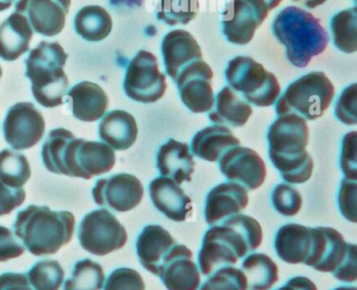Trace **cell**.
I'll list each match as a JSON object with an SVG mask.
<instances>
[{
  "mask_svg": "<svg viewBox=\"0 0 357 290\" xmlns=\"http://www.w3.org/2000/svg\"><path fill=\"white\" fill-rule=\"evenodd\" d=\"M139 135L137 121L124 110H112L102 118L99 137L112 149L125 151L132 147Z\"/></svg>",
  "mask_w": 357,
  "mask_h": 290,
  "instance_id": "cell-27",
  "label": "cell"
},
{
  "mask_svg": "<svg viewBox=\"0 0 357 290\" xmlns=\"http://www.w3.org/2000/svg\"><path fill=\"white\" fill-rule=\"evenodd\" d=\"M252 114L250 104L239 93L227 86L217 93L208 118L214 124L238 128L248 123Z\"/></svg>",
  "mask_w": 357,
  "mask_h": 290,
  "instance_id": "cell-28",
  "label": "cell"
},
{
  "mask_svg": "<svg viewBox=\"0 0 357 290\" xmlns=\"http://www.w3.org/2000/svg\"><path fill=\"white\" fill-rule=\"evenodd\" d=\"M273 31L279 43L285 45L288 61L296 68H306L329 43L319 20L298 7L282 10L273 22Z\"/></svg>",
  "mask_w": 357,
  "mask_h": 290,
  "instance_id": "cell-4",
  "label": "cell"
},
{
  "mask_svg": "<svg viewBox=\"0 0 357 290\" xmlns=\"http://www.w3.org/2000/svg\"><path fill=\"white\" fill-rule=\"evenodd\" d=\"M145 288L142 275L127 267L112 271L104 286V290H145Z\"/></svg>",
  "mask_w": 357,
  "mask_h": 290,
  "instance_id": "cell-39",
  "label": "cell"
},
{
  "mask_svg": "<svg viewBox=\"0 0 357 290\" xmlns=\"http://www.w3.org/2000/svg\"><path fill=\"white\" fill-rule=\"evenodd\" d=\"M70 5L72 0H18L15 12L28 18L37 34L54 37L63 31Z\"/></svg>",
  "mask_w": 357,
  "mask_h": 290,
  "instance_id": "cell-17",
  "label": "cell"
},
{
  "mask_svg": "<svg viewBox=\"0 0 357 290\" xmlns=\"http://www.w3.org/2000/svg\"><path fill=\"white\" fill-rule=\"evenodd\" d=\"M268 12L265 0H231L221 20L225 38L234 45H248Z\"/></svg>",
  "mask_w": 357,
  "mask_h": 290,
  "instance_id": "cell-12",
  "label": "cell"
},
{
  "mask_svg": "<svg viewBox=\"0 0 357 290\" xmlns=\"http://www.w3.org/2000/svg\"><path fill=\"white\" fill-rule=\"evenodd\" d=\"M225 79L234 91L258 107L273 105L281 93L277 77L250 57L238 56L231 59L225 70Z\"/></svg>",
  "mask_w": 357,
  "mask_h": 290,
  "instance_id": "cell-9",
  "label": "cell"
},
{
  "mask_svg": "<svg viewBox=\"0 0 357 290\" xmlns=\"http://www.w3.org/2000/svg\"><path fill=\"white\" fill-rule=\"evenodd\" d=\"M26 248L15 239L13 231L0 225V262L18 258Z\"/></svg>",
  "mask_w": 357,
  "mask_h": 290,
  "instance_id": "cell-44",
  "label": "cell"
},
{
  "mask_svg": "<svg viewBox=\"0 0 357 290\" xmlns=\"http://www.w3.org/2000/svg\"><path fill=\"white\" fill-rule=\"evenodd\" d=\"M192 256L193 254L187 246L181 244L173 246L162 261L158 275L167 289L198 290L200 275Z\"/></svg>",
  "mask_w": 357,
  "mask_h": 290,
  "instance_id": "cell-18",
  "label": "cell"
},
{
  "mask_svg": "<svg viewBox=\"0 0 357 290\" xmlns=\"http://www.w3.org/2000/svg\"><path fill=\"white\" fill-rule=\"evenodd\" d=\"M199 290H248V281L240 269L221 267L208 277Z\"/></svg>",
  "mask_w": 357,
  "mask_h": 290,
  "instance_id": "cell-37",
  "label": "cell"
},
{
  "mask_svg": "<svg viewBox=\"0 0 357 290\" xmlns=\"http://www.w3.org/2000/svg\"><path fill=\"white\" fill-rule=\"evenodd\" d=\"M34 31L28 18L14 12L0 24V58L16 61L30 49Z\"/></svg>",
  "mask_w": 357,
  "mask_h": 290,
  "instance_id": "cell-24",
  "label": "cell"
},
{
  "mask_svg": "<svg viewBox=\"0 0 357 290\" xmlns=\"http://www.w3.org/2000/svg\"><path fill=\"white\" fill-rule=\"evenodd\" d=\"M162 53L166 72L173 81L179 72L195 61L202 60V49L187 31L174 30L168 33L162 43Z\"/></svg>",
  "mask_w": 357,
  "mask_h": 290,
  "instance_id": "cell-20",
  "label": "cell"
},
{
  "mask_svg": "<svg viewBox=\"0 0 357 290\" xmlns=\"http://www.w3.org/2000/svg\"><path fill=\"white\" fill-rule=\"evenodd\" d=\"M356 181L344 178L338 193V206L344 218L356 222Z\"/></svg>",
  "mask_w": 357,
  "mask_h": 290,
  "instance_id": "cell-42",
  "label": "cell"
},
{
  "mask_svg": "<svg viewBox=\"0 0 357 290\" xmlns=\"http://www.w3.org/2000/svg\"><path fill=\"white\" fill-rule=\"evenodd\" d=\"M275 290H317V286L306 277H294L287 283Z\"/></svg>",
  "mask_w": 357,
  "mask_h": 290,
  "instance_id": "cell-46",
  "label": "cell"
},
{
  "mask_svg": "<svg viewBox=\"0 0 357 290\" xmlns=\"http://www.w3.org/2000/svg\"><path fill=\"white\" fill-rule=\"evenodd\" d=\"M3 77V70H1V66H0V79Z\"/></svg>",
  "mask_w": 357,
  "mask_h": 290,
  "instance_id": "cell-52",
  "label": "cell"
},
{
  "mask_svg": "<svg viewBox=\"0 0 357 290\" xmlns=\"http://www.w3.org/2000/svg\"><path fill=\"white\" fill-rule=\"evenodd\" d=\"M91 194L98 206L116 212H128L141 204L144 188L135 175L120 173L107 178L98 179Z\"/></svg>",
  "mask_w": 357,
  "mask_h": 290,
  "instance_id": "cell-14",
  "label": "cell"
},
{
  "mask_svg": "<svg viewBox=\"0 0 357 290\" xmlns=\"http://www.w3.org/2000/svg\"><path fill=\"white\" fill-rule=\"evenodd\" d=\"M64 275L63 267L56 260L39 261L26 273L34 290H60Z\"/></svg>",
  "mask_w": 357,
  "mask_h": 290,
  "instance_id": "cell-35",
  "label": "cell"
},
{
  "mask_svg": "<svg viewBox=\"0 0 357 290\" xmlns=\"http://www.w3.org/2000/svg\"><path fill=\"white\" fill-rule=\"evenodd\" d=\"M356 256V245L347 243L336 229L319 227L312 229V250L304 264L333 273L340 281L355 282Z\"/></svg>",
  "mask_w": 357,
  "mask_h": 290,
  "instance_id": "cell-8",
  "label": "cell"
},
{
  "mask_svg": "<svg viewBox=\"0 0 357 290\" xmlns=\"http://www.w3.org/2000/svg\"><path fill=\"white\" fill-rule=\"evenodd\" d=\"M176 241L167 229L160 225L144 227L137 240V252L144 268L158 275L160 265Z\"/></svg>",
  "mask_w": 357,
  "mask_h": 290,
  "instance_id": "cell-22",
  "label": "cell"
},
{
  "mask_svg": "<svg viewBox=\"0 0 357 290\" xmlns=\"http://www.w3.org/2000/svg\"><path fill=\"white\" fill-rule=\"evenodd\" d=\"M154 206L171 220L181 222L192 214V199L172 179L158 177L149 185Z\"/></svg>",
  "mask_w": 357,
  "mask_h": 290,
  "instance_id": "cell-21",
  "label": "cell"
},
{
  "mask_svg": "<svg viewBox=\"0 0 357 290\" xmlns=\"http://www.w3.org/2000/svg\"><path fill=\"white\" fill-rule=\"evenodd\" d=\"M296 3H301L304 7L308 8V9H314V8L319 7V6L325 3L327 0H294Z\"/></svg>",
  "mask_w": 357,
  "mask_h": 290,
  "instance_id": "cell-48",
  "label": "cell"
},
{
  "mask_svg": "<svg viewBox=\"0 0 357 290\" xmlns=\"http://www.w3.org/2000/svg\"><path fill=\"white\" fill-rule=\"evenodd\" d=\"M31 166L24 154L13 150L0 151V181L11 188H22L30 179Z\"/></svg>",
  "mask_w": 357,
  "mask_h": 290,
  "instance_id": "cell-32",
  "label": "cell"
},
{
  "mask_svg": "<svg viewBox=\"0 0 357 290\" xmlns=\"http://www.w3.org/2000/svg\"><path fill=\"white\" fill-rule=\"evenodd\" d=\"M68 59V54L58 43L43 41L29 54L26 76L32 82L35 100L43 107L63 105L70 85L64 72Z\"/></svg>",
  "mask_w": 357,
  "mask_h": 290,
  "instance_id": "cell-5",
  "label": "cell"
},
{
  "mask_svg": "<svg viewBox=\"0 0 357 290\" xmlns=\"http://www.w3.org/2000/svg\"><path fill=\"white\" fill-rule=\"evenodd\" d=\"M145 0H109V5L114 8H126V9H135L143 6Z\"/></svg>",
  "mask_w": 357,
  "mask_h": 290,
  "instance_id": "cell-47",
  "label": "cell"
},
{
  "mask_svg": "<svg viewBox=\"0 0 357 290\" xmlns=\"http://www.w3.org/2000/svg\"><path fill=\"white\" fill-rule=\"evenodd\" d=\"M334 290H357V288L354 286H342V287L336 288Z\"/></svg>",
  "mask_w": 357,
  "mask_h": 290,
  "instance_id": "cell-51",
  "label": "cell"
},
{
  "mask_svg": "<svg viewBox=\"0 0 357 290\" xmlns=\"http://www.w3.org/2000/svg\"><path fill=\"white\" fill-rule=\"evenodd\" d=\"M265 1H266L267 7H268L269 11H271V10L277 8L278 6L281 3L282 0H265Z\"/></svg>",
  "mask_w": 357,
  "mask_h": 290,
  "instance_id": "cell-50",
  "label": "cell"
},
{
  "mask_svg": "<svg viewBox=\"0 0 357 290\" xmlns=\"http://www.w3.org/2000/svg\"><path fill=\"white\" fill-rule=\"evenodd\" d=\"M78 239L83 250L102 257L124 247L128 235L112 212L99 208L85 215L81 220Z\"/></svg>",
  "mask_w": 357,
  "mask_h": 290,
  "instance_id": "cell-10",
  "label": "cell"
},
{
  "mask_svg": "<svg viewBox=\"0 0 357 290\" xmlns=\"http://www.w3.org/2000/svg\"><path fill=\"white\" fill-rule=\"evenodd\" d=\"M16 0H0V12L7 11Z\"/></svg>",
  "mask_w": 357,
  "mask_h": 290,
  "instance_id": "cell-49",
  "label": "cell"
},
{
  "mask_svg": "<svg viewBox=\"0 0 357 290\" xmlns=\"http://www.w3.org/2000/svg\"><path fill=\"white\" fill-rule=\"evenodd\" d=\"M334 98V86L324 72H313L292 82L275 104L278 116L294 114L305 120L323 116Z\"/></svg>",
  "mask_w": 357,
  "mask_h": 290,
  "instance_id": "cell-7",
  "label": "cell"
},
{
  "mask_svg": "<svg viewBox=\"0 0 357 290\" xmlns=\"http://www.w3.org/2000/svg\"><path fill=\"white\" fill-rule=\"evenodd\" d=\"M104 283L103 267L91 259H84L75 264L72 275L64 283L63 290H102Z\"/></svg>",
  "mask_w": 357,
  "mask_h": 290,
  "instance_id": "cell-34",
  "label": "cell"
},
{
  "mask_svg": "<svg viewBox=\"0 0 357 290\" xmlns=\"http://www.w3.org/2000/svg\"><path fill=\"white\" fill-rule=\"evenodd\" d=\"M278 256L289 264L305 263L312 250V227L289 223L278 231L275 239Z\"/></svg>",
  "mask_w": 357,
  "mask_h": 290,
  "instance_id": "cell-26",
  "label": "cell"
},
{
  "mask_svg": "<svg viewBox=\"0 0 357 290\" xmlns=\"http://www.w3.org/2000/svg\"><path fill=\"white\" fill-rule=\"evenodd\" d=\"M219 167L229 181L239 183L248 191L260 188L266 178L264 162L250 148L237 146L227 150L219 160Z\"/></svg>",
  "mask_w": 357,
  "mask_h": 290,
  "instance_id": "cell-16",
  "label": "cell"
},
{
  "mask_svg": "<svg viewBox=\"0 0 357 290\" xmlns=\"http://www.w3.org/2000/svg\"><path fill=\"white\" fill-rule=\"evenodd\" d=\"M357 132L347 133L342 139L340 167L346 178L357 181Z\"/></svg>",
  "mask_w": 357,
  "mask_h": 290,
  "instance_id": "cell-41",
  "label": "cell"
},
{
  "mask_svg": "<svg viewBox=\"0 0 357 290\" xmlns=\"http://www.w3.org/2000/svg\"><path fill=\"white\" fill-rule=\"evenodd\" d=\"M334 45L346 54L357 51V9L344 10L331 20Z\"/></svg>",
  "mask_w": 357,
  "mask_h": 290,
  "instance_id": "cell-33",
  "label": "cell"
},
{
  "mask_svg": "<svg viewBox=\"0 0 357 290\" xmlns=\"http://www.w3.org/2000/svg\"><path fill=\"white\" fill-rule=\"evenodd\" d=\"M248 290H269L279 279L277 264L264 254H252L242 263Z\"/></svg>",
  "mask_w": 357,
  "mask_h": 290,
  "instance_id": "cell-31",
  "label": "cell"
},
{
  "mask_svg": "<svg viewBox=\"0 0 357 290\" xmlns=\"http://www.w3.org/2000/svg\"><path fill=\"white\" fill-rule=\"evenodd\" d=\"M271 201L275 211L283 216H294L302 208V196L296 188L280 183L271 193Z\"/></svg>",
  "mask_w": 357,
  "mask_h": 290,
  "instance_id": "cell-38",
  "label": "cell"
},
{
  "mask_svg": "<svg viewBox=\"0 0 357 290\" xmlns=\"http://www.w3.org/2000/svg\"><path fill=\"white\" fill-rule=\"evenodd\" d=\"M125 93L139 103H154L167 91L166 76L160 72L153 54L139 51L127 66L124 79Z\"/></svg>",
  "mask_w": 357,
  "mask_h": 290,
  "instance_id": "cell-11",
  "label": "cell"
},
{
  "mask_svg": "<svg viewBox=\"0 0 357 290\" xmlns=\"http://www.w3.org/2000/svg\"><path fill=\"white\" fill-rule=\"evenodd\" d=\"M198 11V0H160L158 6V18L168 26H185L197 16Z\"/></svg>",
  "mask_w": 357,
  "mask_h": 290,
  "instance_id": "cell-36",
  "label": "cell"
},
{
  "mask_svg": "<svg viewBox=\"0 0 357 290\" xmlns=\"http://www.w3.org/2000/svg\"><path fill=\"white\" fill-rule=\"evenodd\" d=\"M41 158L50 172L83 179L110 172L116 165V153L107 144L76 139L64 128L50 131Z\"/></svg>",
  "mask_w": 357,
  "mask_h": 290,
  "instance_id": "cell-1",
  "label": "cell"
},
{
  "mask_svg": "<svg viewBox=\"0 0 357 290\" xmlns=\"http://www.w3.org/2000/svg\"><path fill=\"white\" fill-rule=\"evenodd\" d=\"M74 29L84 40L100 43L112 33V16L100 6H86L75 16Z\"/></svg>",
  "mask_w": 357,
  "mask_h": 290,
  "instance_id": "cell-30",
  "label": "cell"
},
{
  "mask_svg": "<svg viewBox=\"0 0 357 290\" xmlns=\"http://www.w3.org/2000/svg\"><path fill=\"white\" fill-rule=\"evenodd\" d=\"M156 165L162 176L181 185L185 181H191L196 164L188 144L170 139L160 146Z\"/></svg>",
  "mask_w": 357,
  "mask_h": 290,
  "instance_id": "cell-23",
  "label": "cell"
},
{
  "mask_svg": "<svg viewBox=\"0 0 357 290\" xmlns=\"http://www.w3.org/2000/svg\"><path fill=\"white\" fill-rule=\"evenodd\" d=\"M212 79L210 66L202 60L193 62L179 72L174 82L181 101L192 112L202 114L212 109L215 101Z\"/></svg>",
  "mask_w": 357,
  "mask_h": 290,
  "instance_id": "cell-15",
  "label": "cell"
},
{
  "mask_svg": "<svg viewBox=\"0 0 357 290\" xmlns=\"http://www.w3.org/2000/svg\"><path fill=\"white\" fill-rule=\"evenodd\" d=\"M248 204V190L239 183H225L213 188L206 196L204 218L215 225L229 217L240 214Z\"/></svg>",
  "mask_w": 357,
  "mask_h": 290,
  "instance_id": "cell-19",
  "label": "cell"
},
{
  "mask_svg": "<svg viewBox=\"0 0 357 290\" xmlns=\"http://www.w3.org/2000/svg\"><path fill=\"white\" fill-rule=\"evenodd\" d=\"M26 200L24 188H11L0 181V217L10 214Z\"/></svg>",
  "mask_w": 357,
  "mask_h": 290,
  "instance_id": "cell-43",
  "label": "cell"
},
{
  "mask_svg": "<svg viewBox=\"0 0 357 290\" xmlns=\"http://www.w3.org/2000/svg\"><path fill=\"white\" fill-rule=\"evenodd\" d=\"M267 139L269 158L280 173L294 172L312 160L306 151L308 125L298 114L280 116L269 127Z\"/></svg>",
  "mask_w": 357,
  "mask_h": 290,
  "instance_id": "cell-6",
  "label": "cell"
},
{
  "mask_svg": "<svg viewBox=\"0 0 357 290\" xmlns=\"http://www.w3.org/2000/svg\"><path fill=\"white\" fill-rule=\"evenodd\" d=\"M3 131L6 142L14 150L30 149L45 135V118L34 104L22 102L8 110Z\"/></svg>",
  "mask_w": 357,
  "mask_h": 290,
  "instance_id": "cell-13",
  "label": "cell"
},
{
  "mask_svg": "<svg viewBox=\"0 0 357 290\" xmlns=\"http://www.w3.org/2000/svg\"><path fill=\"white\" fill-rule=\"evenodd\" d=\"M66 95L70 98L73 114L78 120L96 122L105 116L109 100L100 85L83 81L72 87Z\"/></svg>",
  "mask_w": 357,
  "mask_h": 290,
  "instance_id": "cell-25",
  "label": "cell"
},
{
  "mask_svg": "<svg viewBox=\"0 0 357 290\" xmlns=\"http://www.w3.org/2000/svg\"><path fill=\"white\" fill-rule=\"evenodd\" d=\"M262 238L260 223L246 215H235L215 224L204 235L198 256L202 275H208L221 267L235 265L238 259L257 250Z\"/></svg>",
  "mask_w": 357,
  "mask_h": 290,
  "instance_id": "cell-2",
  "label": "cell"
},
{
  "mask_svg": "<svg viewBox=\"0 0 357 290\" xmlns=\"http://www.w3.org/2000/svg\"><path fill=\"white\" fill-rule=\"evenodd\" d=\"M357 85L355 83L346 87L338 98L335 105V116L346 125L357 123Z\"/></svg>",
  "mask_w": 357,
  "mask_h": 290,
  "instance_id": "cell-40",
  "label": "cell"
},
{
  "mask_svg": "<svg viewBox=\"0 0 357 290\" xmlns=\"http://www.w3.org/2000/svg\"><path fill=\"white\" fill-rule=\"evenodd\" d=\"M239 145V139L227 127L210 126L196 133L192 139L191 150L202 160L218 162L227 150Z\"/></svg>",
  "mask_w": 357,
  "mask_h": 290,
  "instance_id": "cell-29",
  "label": "cell"
},
{
  "mask_svg": "<svg viewBox=\"0 0 357 290\" xmlns=\"http://www.w3.org/2000/svg\"><path fill=\"white\" fill-rule=\"evenodd\" d=\"M0 290H33L24 273H3L0 275Z\"/></svg>",
  "mask_w": 357,
  "mask_h": 290,
  "instance_id": "cell-45",
  "label": "cell"
},
{
  "mask_svg": "<svg viewBox=\"0 0 357 290\" xmlns=\"http://www.w3.org/2000/svg\"><path fill=\"white\" fill-rule=\"evenodd\" d=\"M13 229L31 254H53L72 240L75 216L68 211L56 212L47 206L30 204L18 212Z\"/></svg>",
  "mask_w": 357,
  "mask_h": 290,
  "instance_id": "cell-3",
  "label": "cell"
}]
</instances>
